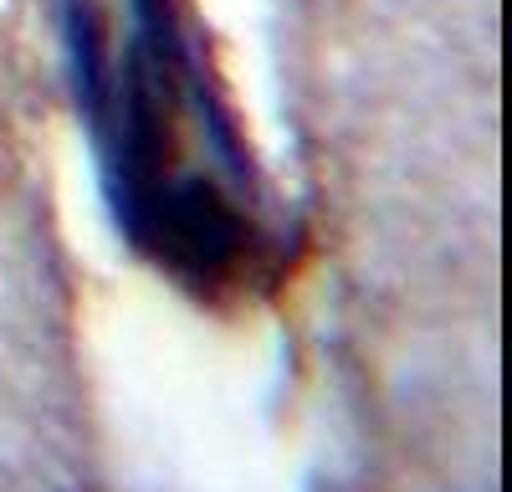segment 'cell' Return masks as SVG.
Wrapping results in <instances>:
<instances>
[{"label": "cell", "mask_w": 512, "mask_h": 492, "mask_svg": "<svg viewBox=\"0 0 512 492\" xmlns=\"http://www.w3.org/2000/svg\"><path fill=\"white\" fill-rule=\"evenodd\" d=\"M123 241L200 303L246 298L272 282V246L205 175H164L144 190L113 195Z\"/></svg>", "instance_id": "cell-1"}, {"label": "cell", "mask_w": 512, "mask_h": 492, "mask_svg": "<svg viewBox=\"0 0 512 492\" xmlns=\"http://www.w3.org/2000/svg\"><path fill=\"white\" fill-rule=\"evenodd\" d=\"M67 57H72V82H77V103L88 118V134L103 129V118L113 108V62H108V36L103 16L88 0H67Z\"/></svg>", "instance_id": "cell-2"}]
</instances>
